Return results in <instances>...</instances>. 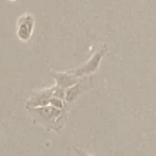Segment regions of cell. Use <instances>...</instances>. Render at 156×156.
Masks as SVG:
<instances>
[{"label": "cell", "instance_id": "obj_1", "mask_svg": "<svg viewBox=\"0 0 156 156\" xmlns=\"http://www.w3.org/2000/svg\"><path fill=\"white\" fill-rule=\"evenodd\" d=\"M71 108H58L52 105L39 106L27 110L34 124L41 126L46 130L60 132L67 123Z\"/></svg>", "mask_w": 156, "mask_h": 156}, {"label": "cell", "instance_id": "obj_2", "mask_svg": "<svg viewBox=\"0 0 156 156\" xmlns=\"http://www.w3.org/2000/svg\"><path fill=\"white\" fill-rule=\"evenodd\" d=\"M106 54H107V45L104 44L100 49H98L91 55V57L87 62H84L83 65H80V66H78V67H76L73 69H71L69 72L72 74H74L76 77H78V78L91 76L93 73H95L99 69L100 63H101V61H102V58H104V56Z\"/></svg>", "mask_w": 156, "mask_h": 156}, {"label": "cell", "instance_id": "obj_3", "mask_svg": "<svg viewBox=\"0 0 156 156\" xmlns=\"http://www.w3.org/2000/svg\"><path fill=\"white\" fill-rule=\"evenodd\" d=\"M35 18L33 13L24 12L16 21V37L22 43H28L33 35Z\"/></svg>", "mask_w": 156, "mask_h": 156}, {"label": "cell", "instance_id": "obj_4", "mask_svg": "<svg viewBox=\"0 0 156 156\" xmlns=\"http://www.w3.org/2000/svg\"><path fill=\"white\" fill-rule=\"evenodd\" d=\"M93 87V79L90 76L80 78L77 83H74L72 87L67 88L65 90V100L67 104H73L78 98H80L83 94H85L88 90H90Z\"/></svg>", "mask_w": 156, "mask_h": 156}, {"label": "cell", "instance_id": "obj_5", "mask_svg": "<svg viewBox=\"0 0 156 156\" xmlns=\"http://www.w3.org/2000/svg\"><path fill=\"white\" fill-rule=\"evenodd\" d=\"M54 96V85L50 88H43L39 90H33L24 105L26 110L39 107V106H46L50 105V100Z\"/></svg>", "mask_w": 156, "mask_h": 156}, {"label": "cell", "instance_id": "obj_6", "mask_svg": "<svg viewBox=\"0 0 156 156\" xmlns=\"http://www.w3.org/2000/svg\"><path fill=\"white\" fill-rule=\"evenodd\" d=\"M50 76L54 78L55 84L63 89L72 87L74 83H77L80 79V78L76 77L74 74H72L69 71L68 72H50Z\"/></svg>", "mask_w": 156, "mask_h": 156}, {"label": "cell", "instance_id": "obj_7", "mask_svg": "<svg viewBox=\"0 0 156 156\" xmlns=\"http://www.w3.org/2000/svg\"><path fill=\"white\" fill-rule=\"evenodd\" d=\"M72 149H73V151H74V154H76L77 156H93L91 154L87 152V151H85V150H83L82 147H78L77 145H74Z\"/></svg>", "mask_w": 156, "mask_h": 156}, {"label": "cell", "instance_id": "obj_8", "mask_svg": "<svg viewBox=\"0 0 156 156\" xmlns=\"http://www.w3.org/2000/svg\"><path fill=\"white\" fill-rule=\"evenodd\" d=\"M10 1H16V0H10Z\"/></svg>", "mask_w": 156, "mask_h": 156}]
</instances>
